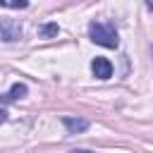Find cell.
I'll list each match as a JSON object with an SVG mask.
<instances>
[{
	"label": "cell",
	"instance_id": "1",
	"mask_svg": "<svg viewBox=\"0 0 153 153\" xmlns=\"http://www.w3.org/2000/svg\"><path fill=\"white\" fill-rule=\"evenodd\" d=\"M88 36L93 43L103 45V48H117L120 45V38H117V31L112 24H100V22H91L88 24Z\"/></svg>",
	"mask_w": 153,
	"mask_h": 153
},
{
	"label": "cell",
	"instance_id": "9",
	"mask_svg": "<svg viewBox=\"0 0 153 153\" xmlns=\"http://www.w3.org/2000/svg\"><path fill=\"white\" fill-rule=\"evenodd\" d=\"M5 120H7V112H5V110H2V108H0V124H2V122H5Z\"/></svg>",
	"mask_w": 153,
	"mask_h": 153
},
{
	"label": "cell",
	"instance_id": "3",
	"mask_svg": "<svg viewBox=\"0 0 153 153\" xmlns=\"http://www.w3.org/2000/svg\"><path fill=\"white\" fill-rule=\"evenodd\" d=\"M0 33L5 41H17L22 36V24L12 19H0Z\"/></svg>",
	"mask_w": 153,
	"mask_h": 153
},
{
	"label": "cell",
	"instance_id": "7",
	"mask_svg": "<svg viewBox=\"0 0 153 153\" xmlns=\"http://www.w3.org/2000/svg\"><path fill=\"white\" fill-rule=\"evenodd\" d=\"M0 5H5V7H26L29 0H0Z\"/></svg>",
	"mask_w": 153,
	"mask_h": 153
},
{
	"label": "cell",
	"instance_id": "5",
	"mask_svg": "<svg viewBox=\"0 0 153 153\" xmlns=\"http://www.w3.org/2000/svg\"><path fill=\"white\" fill-rule=\"evenodd\" d=\"M62 124L67 127L69 134H79V131H86L88 129V122L81 120V117H62Z\"/></svg>",
	"mask_w": 153,
	"mask_h": 153
},
{
	"label": "cell",
	"instance_id": "4",
	"mask_svg": "<svg viewBox=\"0 0 153 153\" xmlns=\"http://www.w3.org/2000/svg\"><path fill=\"white\" fill-rule=\"evenodd\" d=\"M26 93H29L26 84H14V86H12L7 93H2V96H0V100H2V103H12V100H19V98H24Z\"/></svg>",
	"mask_w": 153,
	"mask_h": 153
},
{
	"label": "cell",
	"instance_id": "10",
	"mask_svg": "<svg viewBox=\"0 0 153 153\" xmlns=\"http://www.w3.org/2000/svg\"><path fill=\"white\" fill-rule=\"evenodd\" d=\"M143 2H146V7H148V10H153V0H143Z\"/></svg>",
	"mask_w": 153,
	"mask_h": 153
},
{
	"label": "cell",
	"instance_id": "2",
	"mask_svg": "<svg viewBox=\"0 0 153 153\" xmlns=\"http://www.w3.org/2000/svg\"><path fill=\"white\" fill-rule=\"evenodd\" d=\"M91 72H93V76L96 79H110L112 76V62L108 60V57H93V62H91Z\"/></svg>",
	"mask_w": 153,
	"mask_h": 153
},
{
	"label": "cell",
	"instance_id": "6",
	"mask_svg": "<svg viewBox=\"0 0 153 153\" xmlns=\"http://www.w3.org/2000/svg\"><path fill=\"white\" fill-rule=\"evenodd\" d=\"M57 33H60V26H57L55 22L41 26V36H43V38H53V36H57Z\"/></svg>",
	"mask_w": 153,
	"mask_h": 153
},
{
	"label": "cell",
	"instance_id": "8",
	"mask_svg": "<svg viewBox=\"0 0 153 153\" xmlns=\"http://www.w3.org/2000/svg\"><path fill=\"white\" fill-rule=\"evenodd\" d=\"M69 153H93V151H86V148H74V151H69Z\"/></svg>",
	"mask_w": 153,
	"mask_h": 153
}]
</instances>
